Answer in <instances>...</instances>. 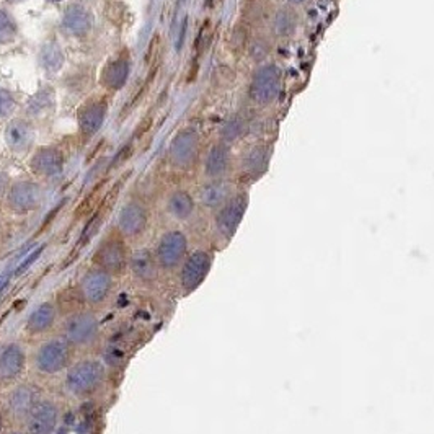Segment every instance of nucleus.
I'll list each match as a JSON object with an SVG mask.
<instances>
[{
    "instance_id": "33",
    "label": "nucleus",
    "mask_w": 434,
    "mask_h": 434,
    "mask_svg": "<svg viewBox=\"0 0 434 434\" xmlns=\"http://www.w3.org/2000/svg\"><path fill=\"white\" fill-rule=\"evenodd\" d=\"M7 193H8V176L5 175L4 172H0V200H2Z\"/></svg>"
},
{
    "instance_id": "31",
    "label": "nucleus",
    "mask_w": 434,
    "mask_h": 434,
    "mask_svg": "<svg viewBox=\"0 0 434 434\" xmlns=\"http://www.w3.org/2000/svg\"><path fill=\"white\" fill-rule=\"evenodd\" d=\"M241 131H244V125H241V121L230 120L224 126V130H222V137H224L225 141H234L241 134Z\"/></svg>"
},
{
    "instance_id": "9",
    "label": "nucleus",
    "mask_w": 434,
    "mask_h": 434,
    "mask_svg": "<svg viewBox=\"0 0 434 434\" xmlns=\"http://www.w3.org/2000/svg\"><path fill=\"white\" fill-rule=\"evenodd\" d=\"M5 142L15 154H27L34 142V126L31 121L23 120V118L10 121L5 127Z\"/></svg>"
},
{
    "instance_id": "12",
    "label": "nucleus",
    "mask_w": 434,
    "mask_h": 434,
    "mask_svg": "<svg viewBox=\"0 0 434 434\" xmlns=\"http://www.w3.org/2000/svg\"><path fill=\"white\" fill-rule=\"evenodd\" d=\"M111 276L108 271L98 268L92 270L85 274L82 281V294L85 295L88 302L98 304L108 298L111 290Z\"/></svg>"
},
{
    "instance_id": "30",
    "label": "nucleus",
    "mask_w": 434,
    "mask_h": 434,
    "mask_svg": "<svg viewBox=\"0 0 434 434\" xmlns=\"http://www.w3.org/2000/svg\"><path fill=\"white\" fill-rule=\"evenodd\" d=\"M15 106H17V102H15V97L12 95V92H8L7 88L0 87V118H7L12 115Z\"/></svg>"
},
{
    "instance_id": "24",
    "label": "nucleus",
    "mask_w": 434,
    "mask_h": 434,
    "mask_svg": "<svg viewBox=\"0 0 434 434\" xmlns=\"http://www.w3.org/2000/svg\"><path fill=\"white\" fill-rule=\"evenodd\" d=\"M230 164V150L225 144H217L209 150L208 159H206V175L211 178L224 175Z\"/></svg>"
},
{
    "instance_id": "37",
    "label": "nucleus",
    "mask_w": 434,
    "mask_h": 434,
    "mask_svg": "<svg viewBox=\"0 0 434 434\" xmlns=\"http://www.w3.org/2000/svg\"><path fill=\"white\" fill-rule=\"evenodd\" d=\"M12 434H22V433H12Z\"/></svg>"
},
{
    "instance_id": "15",
    "label": "nucleus",
    "mask_w": 434,
    "mask_h": 434,
    "mask_svg": "<svg viewBox=\"0 0 434 434\" xmlns=\"http://www.w3.org/2000/svg\"><path fill=\"white\" fill-rule=\"evenodd\" d=\"M31 169L41 176H57L64 169V157L56 147H39L31 157Z\"/></svg>"
},
{
    "instance_id": "6",
    "label": "nucleus",
    "mask_w": 434,
    "mask_h": 434,
    "mask_svg": "<svg viewBox=\"0 0 434 434\" xmlns=\"http://www.w3.org/2000/svg\"><path fill=\"white\" fill-rule=\"evenodd\" d=\"M246 204H248L246 196L239 195L227 201V203L220 208L219 213H217L216 217L217 230H219L224 237H227V239H230V237L237 232V229H239L240 222L244 219V214L246 211Z\"/></svg>"
},
{
    "instance_id": "21",
    "label": "nucleus",
    "mask_w": 434,
    "mask_h": 434,
    "mask_svg": "<svg viewBox=\"0 0 434 434\" xmlns=\"http://www.w3.org/2000/svg\"><path fill=\"white\" fill-rule=\"evenodd\" d=\"M230 195H232V186L227 183V181L216 180L201 188L200 198L201 203L208 206V208H219V206H224L227 201L232 198Z\"/></svg>"
},
{
    "instance_id": "25",
    "label": "nucleus",
    "mask_w": 434,
    "mask_h": 434,
    "mask_svg": "<svg viewBox=\"0 0 434 434\" xmlns=\"http://www.w3.org/2000/svg\"><path fill=\"white\" fill-rule=\"evenodd\" d=\"M54 320H56V309H54L52 304L44 302L38 309H34L33 314L29 315L27 328L31 333H43L52 327Z\"/></svg>"
},
{
    "instance_id": "28",
    "label": "nucleus",
    "mask_w": 434,
    "mask_h": 434,
    "mask_svg": "<svg viewBox=\"0 0 434 434\" xmlns=\"http://www.w3.org/2000/svg\"><path fill=\"white\" fill-rule=\"evenodd\" d=\"M18 27L7 10L0 8V44H8L17 38Z\"/></svg>"
},
{
    "instance_id": "36",
    "label": "nucleus",
    "mask_w": 434,
    "mask_h": 434,
    "mask_svg": "<svg viewBox=\"0 0 434 434\" xmlns=\"http://www.w3.org/2000/svg\"><path fill=\"white\" fill-rule=\"evenodd\" d=\"M0 431H2V415H0Z\"/></svg>"
},
{
    "instance_id": "13",
    "label": "nucleus",
    "mask_w": 434,
    "mask_h": 434,
    "mask_svg": "<svg viewBox=\"0 0 434 434\" xmlns=\"http://www.w3.org/2000/svg\"><path fill=\"white\" fill-rule=\"evenodd\" d=\"M67 338L74 344H88L98 333V322L92 314H76L67 322Z\"/></svg>"
},
{
    "instance_id": "26",
    "label": "nucleus",
    "mask_w": 434,
    "mask_h": 434,
    "mask_svg": "<svg viewBox=\"0 0 434 434\" xmlns=\"http://www.w3.org/2000/svg\"><path fill=\"white\" fill-rule=\"evenodd\" d=\"M131 268L137 278L144 281H152L157 276L155 256L149 250H137L131 256Z\"/></svg>"
},
{
    "instance_id": "35",
    "label": "nucleus",
    "mask_w": 434,
    "mask_h": 434,
    "mask_svg": "<svg viewBox=\"0 0 434 434\" xmlns=\"http://www.w3.org/2000/svg\"><path fill=\"white\" fill-rule=\"evenodd\" d=\"M289 2H293V4H302V2H305V0H289Z\"/></svg>"
},
{
    "instance_id": "20",
    "label": "nucleus",
    "mask_w": 434,
    "mask_h": 434,
    "mask_svg": "<svg viewBox=\"0 0 434 434\" xmlns=\"http://www.w3.org/2000/svg\"><path fill=\"white\" fill-rule=\"evenodd\" d=\"M39 403V391L33 386H22L10 393V412L17 416H29Z\"/></svg>"
},
{
    "instance_id": "4",
    "label": "nucleus",
    "mask_w": 434,
    "mask_h": 434,
    "mask_svg": "<svg viewBox=\"0 0 434 434\" xmlns=\"http://www.w3.org/2000/svg\"><path fill=\"white\" fill-rule=\"evenodd\" d=\"M279 71L274 66H265L251 78L250 95L256 103L266 105L279 93Z\"/></svg>"
},
{
    "instance_id": "10",
    "label": "nucleus",
    "mask_w": 434,
    "mask_h": 434,
    "mask_svg": "<svg viewBox=\"0 0 434 434\" xmlns=\"http://www.w3.org/2000/svg\"><path fill=\"white\" fill-rule=\"evenodd\" d=\"M62 29L74 38H85L93 28V15L80 4L67 5L62 15Z\"/></svg>"
},
{
    "instance_id": "7",
    "label": "nucleus",
    "mask_w": 434,
    "mask_h": 434,
    "mask_svg": "<svg viewBox=\"0 0 434 434\" xmlns=\"http://www.w3.org/2000/svg\"><path fill=\"white\" fill-rule=\"evenodd\" d=\"M198 144L200 137L193 130H185L178 132L170 146L169 157L172 164L175 167H180V169H185V167L193 164L196 154H198Z\"/></svg>"
},
{
    "instance_id": "19",
    "label": "nucleus",
    "mask_w": 434,
    "mask_h": 434,
    "mask_svg": "<svg viewBox=\"0 0 434 434\" xmlns=\"http://www.w3.org/2000/svg\"><path fill=\"white\" fill-rule=\"evenodd\" d=\"M95 263L105 271H120L126 265V248L120 240H110L97 251Z\"/></svg>"
},
{
    "instance_id": "16",
    "label": "nucleus",
    "mask_w": 434,
    "mask_h": 434,
    "mask_svg": "<svg viewBox=\"0 0 434 434\" xmlns=\"http://www.w3.org/2000/svg\"><path fill=\"white\" fill-rule=\"evenodd\" d=\"M147 225V211L139 203H130L118 216V227L127 237L139 235Z\"/></svg>"
},
{
    "instance_id": "1",
    "label": "nucleus",
    "mask_w": 434,
    "mask_h": 434,
    "mask_svg": "<svg viewBox=\"0 0 434 434\" xmlns=\"http://www.w3.org/2000/svg\"><path fill=\"white\" fill-rule=\"evenodd\" d=\"M103 368L97 361L77 363L67 374L69 391L77 396H85L95 391L102 384Z\"/></svg>"
},
{
    "instance_id": "14",
    "label": "nucleus",
    "mask_w": 434,
    "mask_h": 434,
    "mask_svg": "<svg viewBox=\"0 0 434 434\" xmlns=\"http://www.w3.org/2000/svg\"><path fill=\"white\" fill-rule=\"evenodd\" d=\"M57 425V408L51 402H39L28 416L29 434H52Z\"/></svg>"
},
{
    "instance_id": "32",
    "label": "nucleus",
    "mask_w": 434,
    "mask_h": 434,
    "mask_svg": "<svg viewBox=\"0 0 434 434\" xmlns=\"http://www.w3.org/2000/svg\"><path fill=\"white\" fill-rule=\"evenodd\" d=\"M43 250H44V245H39L38 248H34V250L31 251V253H29V255L27 256V258H24V260L22 261V263H20V265L17 266V270H15V273H13V274H15V276L23 274L24 271H27V270L29 268V266H31V265L34 263V261H36V260L39 258V256H41Z\"/></svg>"
},
{
    "instance_id": "3",
    "label": "nucleus",
    "mask_w": 434,
    "mask_h": 434,
    "mask_svg": "<svg viewBox=\"0 0 434 434\" xmlns=\"http://www.w3.org/2000/svg\"><path fill=\"white\" fill-rule=\"evenodd\" d=\"M71 358L69 344L62 340H51L44 343L36 354V366L41 372L56 374L67 366Z\"/></svg>"
},
{
    "instance_id": "27",
    "label": "nucleus",
    "mask_w": 434,
    "mask_h": 434,
    "mask_svg": "<svg viewBox=\"0 0 434 434\" xmlns=\"http://www.w3.org/2000/svg\"><path fill=\"white\" fill-rule=\"evenodd\" d=\"M195 201L186 191H175L169 198V211L176 219H188L193 214Z\"/></svg>"
},
{
    "instance_id": "5",
    "label": "nucleus",
    "mask_w": 434,
    "mask_h": 434,
    "mask_svg": "<svg viewBox=\"0 0 434 434\" xmlns=\"http://www.w3.org/2000/svg\"><path fill=\"white\" fill-rule=\"evenodd\" d=\"M39 200H41V188L33 181H17L10 186L7 193L8 208L18 214L36 209Z\"/></svg>"
},
{
    "instance_id": "22",
    "label": "nucleus",
    "mask_w": 434,
    "mask_h": 434,
    "mask_svg": "<svg viewBox=\"0 0 434 434\" xmlns=\"http://www.w3.org/2000/svg\"><path fill=\"white\" fill-rule=\"evenodd\" d=\"M54 103H56V95H54L52 87H43L34 95L29 98L27 113L31 118H44L54 110Z\"/></svg>"
},
{
    "instance_id": "18",
    "label": "nucleus",
    "mask_w": 434,
    "mask_h": 434,
    "mask_svg": "<svg viewBox=\"0 0 434 434\" xmlns=\"http://www.w3.org/2000/svg\"><path fill=\"white\" fill-rule=\"evenodd\" d=\"M131 64L127 57H116L113 59L103 67L100 74V83L106 90H120L127 80L130 76Z\"/></svg>"
},
{
    "instance_id": "2",
    "label": "nucleus",
    "mask_w": 434,
    "mask_h": 434,
    "mask_svg": "<svg viewBox=\"0 0 434 434\" xmlns=\"http://www.w3.org/2000/svg\"><path fill=\"white\" fill-rule=\"evenodd\" d=\"M188 248L186 237L178 230L169 232L162 237L157 246V263L165 270H174L181 263L183 256Z\"/></svg>"
},
{
    "instance_id": "17",
    "label": "nucleus",
    "mask_w": 434,
    "mask_h": 434,
    "mask_svg": "<svg viewBox=\"0 0 434 434\" xmlns=\"http://www.w3.org/2000/svg\"><path fill=\"white\" fill-rule=\"evenodd\" d=\"M24 354L17 344H10L0 354V386H7L13 382L23 371Z\"/></svg>"
},
{
    "instance_id": "8",
    "label": "nucleus",
    "mask_w": 434,
    "mask_h": 434,
    "mask_svg": "<svg viewBox=\"0 0 434 434\" xmlns=\"http://www.w3.org/2000/svg\"><path fill=\"white\" fill-rule=\"evenodd\" d=\"M106 111V103L100 98H92V100L83 103L77 113L78 130L83 137H93L102 130Z\"/></svg>"
},
{
    "instance_id": "34",
    "label": "nucleus",
    "mask_w": 434,
    "mask_h": 434,
    "mask_svg": "<svg viewBox=\"0 0 434 434\" xmlns=\"http://www.w3.org/2000/svg\"><path fill=\"white\" fill-rule=\"evenodd\" d=\"M7 286H8V276H5V274L0 276V294L4 293Z\"/></svg>"
},
{
    "instance_id": "29",
    "label": "nucleus",
    "mask_w": 434,
    "mask_h": 434,
    "mask_svg": "<svg viewBox=\"0 0 434 434\" xmlns=\"http://www.w3.org/2000/svg\"><path fill=\"white\" fill-rule=\"evenodd\" d=\"M265 165H266L265 147H255V149H251L248 154L245 155L244 169L248 172V174H260V172L265 170Z\"/></svg>"
},
{
    "instance_id": "23",
    "label": "nucleus",
    "mask_w": 434,
    "mask_h": 434,
    "mask_svg": "<svg viewBox=\"0 0 434 434\" xmlns=\"http://www.w3.org/2000/svg\"><path fill=\"white\" fill-rule=\"evenodd\" d=\"M39 62L46 74H56L64 66V52L56 39H48L39 51Z\"/></svg>"
},
{
    "instance_id": "11",
    "label": "nucleus",
    "mask_w": 434,
    "mask_h": 434,
    "mask_svg": "<svg viewBox=\"0 0 434 434\" xmlns=\"http://www.w3.org/2000/svg\"><path fill=\"white\" fill-rule=\"evenodd\" d=\"M211 270V256L206 251H195L190 258L185 261L181 270V286L186 290H195L203 283Z\"/></svg>"
}]
</instances>
